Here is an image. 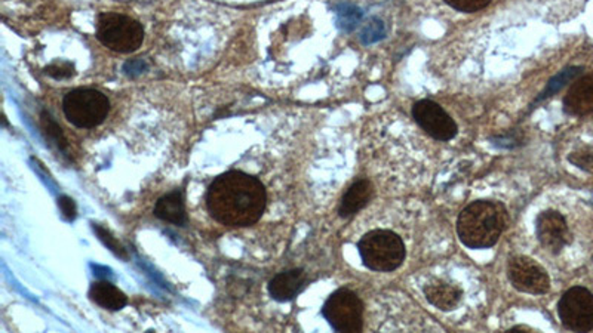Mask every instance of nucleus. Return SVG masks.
I'll use <instances>...</instances> for the list:
<instances>
[{
	"label": "nucleus",
	"mask_w": 593,
	"mask_h": 333,
	"mask_svg": "<svg viewBox=\"0 0 593 333\" xmlns=\"http://www.w3.org/2000/svg\"><path fill=\"white\" fill-rule=\"evenodd\" d=\"M267 193L258 178L229 171L211 182L206 206L211 216L225 227H249L260 220Z\"/></svg>",
	"instance_id": "1"
},
{
	"label": "nucleus",
	"mask_w": 593,
	"mask_h": 333,
	"mask_svg": "<svg viewBox=\"0 0 593 333\" xmlns=\"http://www.w3.org/2000/svg\"><path fill=\"white\" fill-rule=\"evenodd\" d=\"M507 224V212L502 203L479 200L463 209L457 221V233L469 249H488L502 237Z\"/></svg>",
	"instance_id": "2"
},
{
	"label": "nucleus",
	"mask_w": 593,
	"mask_h": 333,
	"mask_svg": "<svg viewBox=\"0 0 593 333\" xmlns=\"http://www.w3.org/2000/svg\"><path fill=\"white\" fill-rule=\"evenodd\" d=\"M360 259L372 271H395L405 259V246L400 235L389 230H374L358 244Z\"/></svg>",
	"instance_id": "3"
},
{
	"label": "nucleus",
	"mask_w": 593,
	"mask_h": 333,
	"mask_svg": "<svg viewBox=\"0 0 593 333\" xmlns=\"http://www.w3.org/2000/svg\"><path fill=\"white\" fill-rule=\"evenodd\" d=\"M97 39L110 51L130 54L141 47L144 28L130 16L104 12L99 14L97 20Z\"/></svg>",
	"instance_id": "4"
},
{
	"label": "nucleus",
	"mask_w": 593,
	"mask_h": 333,
	"mask_svg": "<svg viewBox=\"0 0 593 333\" xmlns=\"http://www.w3.org/2000/svg\"><path fill=\"white\" fill-rule=\"evenodd\" d=\"M63 110L71 125L80 130H92L106 120L110 101L99 90L79 88L64 97Z\"/></svg>",
	"instance_id": "5"
},
{
	"label": "nucleus",
	"mask_w": 593,
	"mask_h": 333,
	"mask_svg": "<svg viewBox=\"0 0 593 333\" xmlns=\"http://www.w3.org/2000/svg\"><path fill=\"white\" fill-rule=\"evenodd\" d=\"M322 316L336 332H360L364 328V304L352 290L334 292L325 302Z\"/></svg>",
	"instance_id": "6"
},
{
	"label": "nucleus",
	"mask_w": 593,
	"mask_h": 333,
	"mask_svg": "<svg viewBox=\"0 0 593 333\" xmlns=\"http://www.w3.org/2000/svg\"><path fill=\"white\" fill-rule=\"evenodd\" d=\"M557 314L567 329L589 332L593 329L592 292L580 286L567 290L557 304Z\"/></svg>",
	"instance_id": "7"
},
{
	"label": "nucleus",
	"mask_w": 593,
	"mask_h": 333,
	"mask_svg": "<svg viewBox=\"0 0 593 333\" xmlns=\"http://www.w3.org/2000/svg\"><path fill=\"white\" fill-rule=\"evenodd\" d=\"M509 278L515 289L524 294L543 295L550 287V278L545 268L526 256L510 259Z\"/></svg>",
	"instance_id": "8"
},
{
	"label": "nucleus",
	"mask_w": 593,
	"mask_h": 333,
	"mask_svg": "<svg viewBox=\"0 0 593 333\" xmlns=\"http://www.w3.org/2000/svg\"><path fill=\"white\" fill-rule=\"evenodd\" d=\"M412 116L420 128L438 141H450L457 135L454 120L436 102L429 99L417 102L412 107Z\"/></svg>",
	"instance_id": "9"
},
{
	"label": "nucleus",
	"mask_w": 593,
	"mask_h": 333,
	"mask_svg": "<svg viewBox=\"0 0 593 333\" xmlns=\"http://www.w3.org/2000/svg\"><path fill=\"white\" fill-rule=\"evenodd\" d=\"M536 233L540 244L554 254L561 251L568 242L567 221L559 212L546 211L540 213L536 223Z\"/></svg>",
	"instance_id": "10"
},
{
	"label": "nucleus",
	"mask_w": 593,
	"mask_h": 333,
	"mask_svg": "<svg viewBox=\"0 0 593 333\" xmlns=\"http://www.w3.org/2000/svg\"><path fill=\"white\" fill-rule=\"evenodd\" d=\"M307 285V277L301 268L282 271L270 280L269 294L275 301H293L296 295L301 294Z\"/></svg>",
	"instance_id": "11"
},
{
	"label": "nucleus",
	"mask_w": 593,
	"mask_h": 333,
	"mask_svg": "<svg viewBox=\"0 0 593 333\" xmlns=\"http://www.w3.org/2000/svg\"><path fill=\"white\" fill-rule=\"evenodd\" d=\"M564 109L573 116L593 113V75L585 76L574 83L564 99Z\"/></svg>",
	"instance_id": "12"
},
{
	"label": "nucleus",
	"mask_w": 593,
	"mask_h": 333,
	"mask_svg": "<svg viewBox=\"0 0 593 333\" xmlns=\"http://www.w3.org/2000/svg\"><path fill=\"white\" fill-rule=\"evenodd\" d=\"M154 216L165 223L186 225V206H184V196H182V190H174V192L161 197L154 206Z\"/></svg>",
	"instance_id": "13"
},
{
	"label": "nucleus",
	"mask_w": 593,
	"mask_h": 333,
	"mask_svg": "<svg viewBox=\"0 0 593 333\" xmlns=\"http://www.w3.org/2000/svg\"><path fill=\"white\" fill-rule=\"evenodd\" d=\"M424 295L432 306L439 310L450 311L459 306L463 292L460 287L450 283L433 282L424 286Z\"/></svg>",
	"instance_id": "14"
},
{
	"label": "nucleus",
	"mask_w": 593,
	"mask_h": 333,
	"mask_svg": "<svg viewBox=\"0 0 593 333\" xmlns=\"http://www.w3.org/2000/svg\"><path fill=\"white\" fill-rule=\"evenodd\" d=\"M89 298L106 310L119 311L127 306V295L107 280L95 282L89 289Z\"/></svg>",
	"instance_id": "15"
},
{
	"label": "nucleus",
	"mask_w": 593,
	"mask_h": 333,
	"mask_svg": "<svg viewBox=\"0 0 593 333\" xmlns=\"http://www.w3.org/2000/svg\"><path fill=\"white\" fill-rule=\"evenodd\" d=\"M372 187L367 180H360L348 190L341 200L340 209L338 213L343 218L355 215L360 209L367 206L368 202L371 199Z\"/></svg>",
	"instance_id": "16"
},
{
	"label": "nucleus",
	"mask_w": 593,
	"mask_h": 333,
	"mask_svg": "<svg viewBox=\"0 0 593 333\" xmlns=\"http://www.w3.org/2000/svg\"><path fill=\"white\" fill-rule=\"evenodd\" d=\"M580 73L581 67H571V68H567V70L561 71L559 75L555 76V78L550 80L549 85H547L545 92H543L542 99H547L550 95L557 94V90L566 87L567 83L574 80V78H577Z\"/></svg>",
	"instance_id": "17"
},
{
	"label": "nucleus",
	"mask_w": 593,
	"mask_h": 333,
	"mask_svg": "<svg viewBox=\"0 0 593 333\" xmlns=\"http://www.w3.org/2000/svg\"><path fill=\"white\" fill-rule=\"evenodd\" d=\"M337 16H338V27L343 28L344 32H352L362 20V12L355 6L344 5L337 11Z\"/></svg>",
	"instance_id": "18"
},
{
	"label": "nucleus",
	"mask_w": 593,
	"mask_h": 333,
	"mask_svg": "<svg viewBox=\"0 0 593 333\" xmlns=\"http://www.w3.org/2000/svg\"><path fill=\"white\" fill-rule=\"evenodd\" d=\"M94 232L99 235V239L110 249L116 256L122 259H128L127 249L122 246V244L116 239L115 235L111 234L107 228L101 227L99 224H94Z\"/></svg>",
	"instance_id": "19"
},
{
	"label": "nucleus",
	"mask_w": 593,
	"mask_h": 333,
	"mask_svg": "<svg viewBox=\"0 0 593 333\" xmlns=\"http://www.w3.org/2000/svg\"><path fill=\"white\" fill-rule=\"evenodd\" d=\"M384 36H386V27H384L383 21L379 20V18H372L360 33V40L365 45H371L383 39Z\"/></svg>",
	"instance_id": "20"
},
{
	"label": "nucleus",
	"mask_w": 593,
	"mask_h": 333,
	"mask_svg": "<svg viewBox=\"0 0 593 333\" xmlns=\"http://www.w3.org/2000/svg\"><path fill=\"white\" fill-rule=\"evenodd\" d=\"M42 126H44V130L45 133H47V138H49L51 141L56 142L57 147H58L59 150H63L64 151V150L68 149V141H66L63 132L59 130L58 125L52 120L49 114H42Z\"/></svg>",
	"instance_id": "21"
},
{
	"label": "nucleus",
	"mask_w": 593,
	"mask_h": 333,
	"mask_svg": "<svg viewBox=\"0 0 593 333\" xmlns=\"http://www.w3.org/2000/svg\"><path fill=\"white\" fill-rule=\"evenodd\" d=\"M45 73L56 80H64V78H73L76 71L75 66L68 61H56V63L45 67Z\"/></svg>",
	"instance_id": "22"
},
{
	"label": "nucleus",
	"mask_w": 593,
	"mask_h": 333,
	"mask_svg": "<svg viewBox=\"0 0 593 333\" xmlns=\"http://www.w3.org/2000/svg\"><path fill=\"white\" fill-rule=\"evenodd\" d=\"M569 161L577 168L583 169L586 172L593 173V149L580 150L568 157Z\"/></svg>",
	"instance_id": "23"
},
{
	"label": "nucleus",
	"mask_w": 593,
	"mask_h": 333,
	"mask_svg": "<svg viewBox=\"0 0 593 333\" xmlns=\"http://www.w3.org/2000/svg\"><path fill=\"white\" fill-rule=\"evenodd\" d=\"M451 8L462 12H476L490 5L491 0H445Z\"/></svg>",
	"instance_id": "24"
},
{
	"label": "nucleus",
	"mask_w": 593,
	"mask_h": 333,
	"mask_svg": "<svg viewBox=\"0 0 593 333\" xmlns=\"http://www.w3.org/2000/svg\"><path fill=\"white\" fill-rule=\"evenodd\" d=\"M59 211L63 213L64 220L75 221L78 216V208H76L75 200L68 196H61L58 199Z\"/></svg>",
	"instance_id": "25"
}]
</instances>
